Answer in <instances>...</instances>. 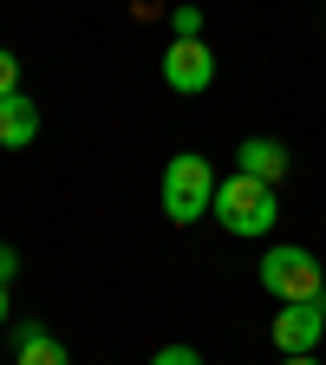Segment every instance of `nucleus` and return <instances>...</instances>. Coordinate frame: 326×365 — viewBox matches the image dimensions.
<instances>
[{
    "instance_id": "1",
    "label": "nucleus",
    "mask_w": 326,
    "mask_h": 365,
    "mask_svg": "<svg viewBox=\"0 0 326 365\" xmlns=\"http://www.w3.org/2000/svg\"><path fill=\"white\" fill-rule=\"evenodd\" d=\"M215 190H222L215 163L196 157V150H183V157L163 163V190H157V196H163V215H170L176 228H190V222L215 215Z\"/></svg>"
},
{
    "instance_id": "2",
    "label": "nucleus",
    "mask_w": 326,
    "mask_h": 365,
    "mask_svg": "<svg viewBox=\"0 0 326 365\" xmlns=\"http://www.w3.org/2000/svg\"><path fill=\"white\" fill-rule=\"evenodd\" d=\"M274 215H281V202H274V190L268 182H255V176H222V190H215V222L228 228L235 242H261L268 228H274Z\"/></svg>"
},
{
    "instance_id": "3",
    "label": "nucleus",
    "mask_w": 326,
    "mask_h": 365,
    "mask_svg": "<svg viewBox=\"0 0 326 365\" xmlns=\"http://www.w3.org/2000/svg\"><path fill=\"white\" fill-rule=\"evenodd\" d=\"M261 287L274 294V307H294V300H320L326 294V267L313 261V248H268L261 255Z\"/></svg>"
},
{
    "instance_id": "4",
    "label": "nucleus",
    "mask_w": 326,
    "mask_h": 365,
    "mask_svg": "<svg viewBox=\"0 0 326 365\" xmlns=\"http://www.w3.org/2000/svg\"><path fill=\"white\" fill-rule=\"evenodd\" d=\"M268 339H274V352H281V359L313 352V346L326 339V294H320V300H294V307H281V313H274V327H268Z\"/></svg>"
},
{
    "instance_id": "5",
    "label": "nucleus",
    "mask_w": 326,
    "mask_h": 365,
    "mask_svg": "<svg viewBox=\"0 0 326 365\" xmlns=\"http://www.w3.org/2000/svg\"><path fill=\"white\" fill-rule=\"evenodd\" d=\"M163 85L183 91V98L209 91V85H215V53H209L203 39H170V46H163Z\"/></svg>"
},
{
    "instance_id": "6",
    "label": "nucleus",
    "mask_w": 326,
    "mask_h": 365,
    "mask_svg": "<svg viewBox=\"0 0 326 365\" xmlns=\"http://www.w3.org/2000/svg\"><path fill=\"white\" fill-rule=\"evenodd\" d=\"M287 144H274V137H242L235 144V170L242 176H255V182H268V190H281L287 182Z\"/></svg>"
},
{
    "instance_id": "7",
    "label": "nucleus",
    "mask_w": 326,
    "mask_h": 365,
    "mask_svg": "<svg viewBox=\"0 0 326 365\" xmlns=\"http://www.w3.org/2000/svg\"><path fill=\"white\" fill-rule=\"evenodd\" d=\"M7 333H14V365H72V352L46 333L39 319H14Z\"/></svg>"
},
{
    "instance_id": "8",
    "label": "nucleus",
    "mask_w": 326,
    "mask_h": 365,
    "mask_svg": "<svg viewBox=\"0 0 326 365\" xmlns=\"http://www.w3.org/2000/svg\"><path fill=\"white\" fill-rule=\"evenodd\" d=\"M33 137H39V105L26 98V91L0 98V144H7V150H26Z\"/></svg>"
},
{
    "instance_id": "9",
    "label": "nucleus",
    "mask_w": 326,
    "mask_h": 365,
    "mask_svg": "<svg viewBox=\"0 0 326 365\" xmlns=\"http://www.w3.org/2000/svg\"><path fill=\"white\" fill-rule=\"evenodd\" d=\"M170 39H203V7H170Z\"/></svg>"
},
{
    "instance_id": "10",
    "label": "nucleus",
    "mask_w": 326,
    "mask_h": 365,
    "mask_svg": "<svg viewBox=\"0 0 326 365\" xmlns=\"http://www.w3.org/2000/svg\"><path fill=\"white\" fill-rule=\"evenodd\" d=\"M14 91H20V59L0 46V98H14Z\"/></svg>"
},
{
    "instance_id": "11",
    "label": "nucleus",
    "mask_w": 326,
    "mask_h": 365,
    "mask_svg": "<svg viewBox=\"0 0 326 365\" xmlns=\"http://www.w3.org/2000/svg\"><path fill=\"white\" fill-rule=\"evenodd\" d=\"M151 365H203V352H196V346H163Z\"/></svg>"
},
{
    "instance_id": "12",
    "label": "nucleus",
    "mask_w": 326,
    "mask_h": 365,
    "mask_svg": "<svg viewBox=\"0 0 326 365\" xmlns=\"http://www.w3.org/2000/svg\"><path fill=\"white\" fill-rule=\"evenodd\" d=\"M14 274H20V255H14L7 242H0V281H14Z\"/></svg>"
},
{
    "instance_id": "13",
    "label": "nucleus",
    "mask_w": 326,
    "mask_h": 365,
    "mask_svg": "<svg viewBox=\"0 0 326 365\" xmlns=\"http://www.w3.org/2000/svg\"><path fill=\"white\" fill-rule=\"evenodd\" d=\"M0 327H14V319H7V281H0Z\"/></svg>"
},
{
    "instance_id": "14",
    "label": "nucleus",
    "mask_w": 326,
    "mask_h": 365,
    "mask_svg": "<svg viewBox=\"0 0 326 365\" xmlns=\"http://www.w3.org/2000/svg\"><path fill=\"white\" fill-rule=\"evenodd\" d=\"M281 365H320V359H313V352H300V359H281Z\"/></svg>"
}]
</instances>
